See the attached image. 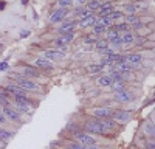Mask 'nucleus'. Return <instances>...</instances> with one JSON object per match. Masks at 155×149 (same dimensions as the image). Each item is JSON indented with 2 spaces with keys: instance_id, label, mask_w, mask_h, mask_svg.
Returning a JSON list of instances; mask_svg holds the SVG:
<instances>
[{
  "instance_id": "nucleus-1",
  "label": "nucleus",
  "mask_w": 155,
  "mask_h": 149,
  "mask_svg": "<svg viewBox=\"0 0 155 149\" xmlns=\"http://www.w3.org/2000/svg\"><path fill=\"white\" fill-rule=\"evenodd\" d=\"M84 131L87 134H96V135H104L107 134L106 127H104V123L99 118H93V120H88L84 123Z\"/></svg>"
},
{
  "instance_id": "nucleus-2",
  "label": "nucleus",
  "mask_w": 155,
  "mask_h": 149,
  "mask_svg": "<svg viewBox=\"0 0 155 149\" xmlns=\"http://www.w3.org/2000/svg\"><path fill=\"white\" fill-rule=\"evenodd\" d=\"M16 84L20 87V89H23L25 92H27V90H37V89H39V84H36V82L31 81L30 78H23V76L17 78V79H16Z\"/></svg>"
},
{
  "instance_id": "nucleus-3",
  "label": "nucleus",
  "mask_w": 155,
  "mask_h": 149,
  "mask_svg": "<svg viewBox=\"0 0 155 149\" xmlns=\"http://www.w3.org/2000/svg\"><path fill=\"white\" fill-rule=\"evenodd\" d=\"M74 137H76L78 143L82 144V146H92V144H96V140H95L90 134H87V132H74Z\"/></svg>"
},
{
  "instance_id": "nucleus-4",
  "label": "nucleus",
  "mask_w": 155,
  "mask_h": 149,
  "mask_svg": "<svg viewBox=\"0 0 155 149\" xmlns=\"http://www.w3.org/2000/svg\"><path fill=\"white\" fill-rule=\"evenodd\" d=\"M92 114H93V117H95V118L106 120V118H112L113 109H112V107H96V109H93Z\"/></svg>"
},
{
  "instance_id": "nucleus-5",
  "label": "nucleus",
  "mask_w": 155,
  "mask_h": 149,
  "mask_svg": "<svg viewBox=\"0 0 155 149\" xmlns=\"http://www.w3.org/2000/svg\"><path fill=\"white\" fill-rule=\"evenodd\" d=\"M130 118L132 115L129 110H113V114H112V120L120 121V123H127Z\"/></svg>"
},
{
  "instance_id": "nucleus-6",
  "label": "nucleus",
  "mask_w": 155,
  "mask_h": 149,
  "mask_svg": "<svg viewBox=\"0 0 155 149\" xmlns=\"http://www.w3.org/2000/svg\"><path fill=\"white\" fill-rule=\"evenodd\" d=\"M67 14H68L67 8H59V9H56L53 14L50 16V22L51 23H59V22H62L64 19H65Z\"/></svg>"
},
{
  "instance_id": "nucleus-7",
  "label": "nucleus",
  "mask_w": 155,
  "mask_h": 149,
  "mask_svg": "<svg viewBox=\"0 0 155 149\" xmlns=\"http://www.w3.org/2000/svg\"><path fill=\"white\" fill-rule=\"evenodd\" d=\"M45 58L51 62L59 61V59L65 58V51H62V50H45Z\"/></svg>"
},
{
  "instance_id": "nucleus-8",
  "label": "nucleus",
  "mask_w": 155,
  "mask_h": 149,
  "mask_svg": "<svg viewBox=\"0 0 155 149\" xmlns=\"http://www.w3.org/2000/svg\"><path fill=\"white\" fill-rule=\"evenodd\" d=\"M2 114H3L6 118L12 120V121H20V114H19V112H17L14 107L5 106V107H3V110H2Z\"/></svg>"
},
{
  "instance_id": "nucleus-9",
  "label": "nucleus",
  "mask_w": 155,
  "mask_h": 149,
  "mask_svg": "<svg viewBox=\"0 0 155 149\" xmlns=\"http://www.w3.org/2000/svg\"><path fill=\"white\" fill-rule=\"evenodd\" d=\"M22 74L23 78H41V71L34 67H22Z\"/></svg>"
},
{
  "instance_id": "nucleus-10",
  "label": "nucleus",
  "mask_w": 155,
  "mask_h": 149,
  "mask_svg": "<svg viewBox=\"0 0 155 149\" xmlns=\"http://www.w3.org/2000/svg\"><path fill=\"white\" fill-rule=\"evenodd\" d=\"M34 65L39 67V68H44V70H51L53 68V62L48 61L47 58H37L34 61Z\"/></svg>"
},
{
  "instance_id": "nucleus-11",
  "label": "nucleus",
  "mask_w": 155,
  "mask_h": 149,
  "mask_svg": "<svg viewBox=\"0 0 155 149\" xmlns=\"http://www.w3.org/2000/svg\"><path fill=\"white\" fill-rule=\"evenodd\" d=\"M116 101H120V103H130L132 99H134V95H130L127 90H123V92H118V93H115L113 95Z\"/></svg>"
},
{
  "instance_id": "nucleus-12",
  "label": "nucleus",
  "mask_w": 155,
  "mask_h": 149,
  "mask_svg": "<svg viewBox=\"0 0 155 149\" xmlns=\"http://www.w3.org/2000/svg\"><path fill=\"white\" fill-rule=\"evenodd\" d=\"M95 22H96V17H95L93 14H90V16H85V17H82V19H81V22H79V27H81V28H88V27H93Z\"/></svg>"
},
{
  "instance_id": "nucleus-13",
  "label": "nucleus",
  "mask_w": 155,
  "mask_h": 149,
  "mask_svg": "<svg viewBox=\"0 0 155 149\" xmlns=\"http://www.w3.org/2000/svg\"><path fill=\"white\" fill-rule=\"evenodd\" d=\"M78 27V23L76 22H65V23H62L61 27H59V31L62 34H65V33H73Z\"/></svg>"
},
{
  "instance_id": "nucleus-14",
  "label": "nucleus",
  "mask_w": 155,
  "mask_h": 149,
  "mask_svg": "<svg viewBox=\"0 0 155 149\" xmlns=\"http://www.w3.org/2000/svg\"><path fill=\"white\" fill-rule=\"evenodd\" d=\"M113 11V5L112 3H106V5H101L98 8V16L99 17H104V16H110Z\"/></svg>"
},
{
  "instance_id": "nucleus-15",
  "label": "nucleus",
  "mask_w": 155,
  "mask_h": 149,
  "mask_svg": "<svg viewBox=\"0 0 155 149\" xmlns=\"http://www.w3.org/2000/svg\"><path fill=\"white\" fill-rule=\"evenodd\" d=\"M120 37H121V44H123V45H130V44L135 42V34H134L132 31L123 33V36H120Z\"/></svg>"
},
{
  "instance_id": "nucleus-16",
  "label": "nucleus",
  "mask_w": 155,
  "mask_h": 149,
  "mask_svg": "<svg viewBox=\"0 0 155 149\" xmlns=\"http://www.w3.org/2000/svg\"><path fill=\"white\" fill-rule=\"evenodd\" d=\"M112 84H113V81H112V78L109 76V74H104V76H101L98 79L99 87H112Z\"/></svg>"
},
{
  "instance_id": "nucleus-17",
  "label": "nucleus",
  "mask_w": 155,
  "mask_h": 149,
  "mask_svg": "<svg viewBox=\"0 0 155 149\" xmlns=\"http://www.w3.org/2000/svg\"><path fill=\"white\" fill-rule=\"evenodd\" d=\"M93 31H95V34H102V33H106L107 31V28L104 27V25H102V22H101V19L98 20L96 19V22H95V25H93Z\"/></svg>"
},
{
  "instance_id": "nucleus-18",
  "label": "nucleus",
  "mask_w": 155,
  "mask_h": 149,
  "mask_svg": "<svg viewBox=\"0 0 155 149\" xmlns=\"http://www.w3.org/2000/svg\"><path fill=\"white\" fill-rule=\"evenodd\" d=\"M95 47H96V51H99V50H104L109 47V41L107 39H98L95 42Z\"/></svg>"
},
{
  "instance_id": "nucleus-19",
  "label": "nucleus",
  "mask_w": 155,
  "mask_h": 149,
  "mask_svg": "<svg viewBox=\"0 0 155 149\" xmlns=\"http://www.w3.org/2000/svg\"><path fill=\"white\" fill-rule=\"evenodd\" d=\"M11 137H12V134L11 132H8V131H5V129H2L0 127V141H9L11 140Z\"/></svg>"
},
{
  "instance_id": "nucleus-20",
  "label": "nucleus",
  "mask_w": 155,
  "mask_h": 149,
  "mask_svg": "<svg viewBox=\"0 0 155 149\" xmlns=\"http://www.w3.org/2000/svg\"><path fill=\"white\" fill-rule=\"evenodd\" d=\"M107 41L110 42V41H113V39H116V37H120V33L116 31L115 28H107Z\"/></svg>"
},
{
  "instance_id": "nucleus-21",
  "label": "nucleus",
  "mask_w": 155,
  "mask_h": 149,
  "mask_svg": "<svg viewBox=\"0 0 155 149\" xmlns=\"http://www.w3.org/2000/svg\"><path fill=\"white\" fill-rule=\"evenodd\" d=\"M102 3L99 2V0H90V2H87V9H90V11H95V9H98L99 6H101Z\"/></svg>"
},
{
  "instance_id": "nucleus-22",
  "label": "nucleus",
  "mask_w": 155,
  "mask_h": 149,
  "mask_svg": "<svg viewBox=\"0 0 155 149\" xmlns=\"http://www.w3.org/2000/svg\"><path fill=\"white\" fill-rule=\"evenodd\" d=\"M59 39L67 45V44H70L74 39V33H65V34H62V37H59Z\"/></svg>"
},
{
  "instance_id": "nucleus-23",
  "label": "nucleus",
  "mask_w": 155,
  "mask_h": 149,
  "mask_svg": "<svg viewBox=\"0 0 155 149\" xmlns=\"http://www.w3.org/2000/svg\"><path fill=\"white\" fill-rule=\"evenodd\" d=\"M112 90H113V93H118V92L126 90L124 82H113V84H112Z\"/></svg>"
},
{
  "instance_id": "nucleus-24",
  "label": "nucleus",
  "mask_w": 155,
  "mask_h": 149,
  "mask_svg": "<svg viewBox=\"0 0 155 149\" xmlns=\"http://www.w3.org/2000/svg\"><path fill=\"white\" fill-rule=\"evenodd\" d=\"M101 19V22H102V25H104V27L106 28H109V27H112V25H113V19L110 17V16H104V17H99Z\"/></svg>"
},
{
  "instance_id": "nucleus-25",
  "label": "nucleus",
  "mask_w": 155,
  "mask_h": 149,
  "mask_svg": "<svg viewBox=\"0 0 155 149\" xmlns=\"http://www.w3.org/2000/svg\"><path fill=\"white\" fill-rule=\"evenodd\" d=\"M144 132H146V135L150 137V138L153 137V124H152L150 121H147V123L144 124Z\"/></svg>"
},
{
  "instance_id": "nucleus-26",
  "label": "nucleus",
  "mask_w": 155,
  "mask_h": 149,
  "mask_svg": "<svg viewBox=\"0 0 155 149\" xmlns=\"http://www.w3.org/2000/svg\"><path fill=\"white\" fill-rule=\"evenodd\" d=\"M115 30L118 31V33H127V31H129V25H127L126 22H123V23H120V25H116Z\"/></svg>"
},
{
  "instance_id": "nucleus-27",
  "label": "nucleus",
  "mask_w": 155,
  "mask_h": 149,
  "mask_svg": "<svg viewBox=\"0 0 155 149\" xmlns=\"http://www.w3.org/2000/svg\"><path fill=\"white\" fill-rule=\"evenodd\" d=\"M76 12H78V14H79L81 17H85V16H90V14H92V11H90V9H87V8H76Z\"/></svg>"
},
{
  "instance_id": "nucleus-28",
  "label": "nucleus",
  "mask_w": 155,
  "mask_h": 149,
  "mask_svg": "<svg viewBox=\"0 0 155 149\" xmlns=\"http://www.w3.org/2000/svg\"><path fill=\"white\" fill-rule=\"evenodd\" d=\"M102 68H104V65H101V64H93V65L88 67V71H92V73H99V71H102Z\"/></svg>"
},
{
  "instance_id": "nucleus-29",
  "label": "nucleus",
  "mask_w": 155,
  "mask_h": 149,
  "mask_svg": "<svg viewBox=\"0 0 155 149\" xmlns=\"http://www.w3.org/2000/svg\"><path fill=\"white\" fill-rule=\"evenodd\" d=\"M135 22H138L137 14H127V16H126V23H127V25H130V23L134 25Z\"/></svg>"
},
{
  "instance_id": "nucleus-30",
  "label": "nucleus",
  "mask_w": 155,
  "mask_h": 149,
  "mask_svg": "<svg viewBox=\"0 0 155 149\" xmlns=\"http://www.w3.org/2000/svg\"><path fill=\"white\" fill-rule=\"evenodd\" d=\"M124 14H123V11H120V9H113L112 11V14H110V17L113 19V20H118V19H121Z\"/></svg>"
},
{
  "instance_id": "nucleus-31",
  "label": "nucleus",
  "mask_w": 155,
  "mask_h": 149,
  "mask_svg": "<svg viewBox=\"0 0 155 149\" xmlns=\"http://www.w3.org/2000/svg\"><path fill=\"white\" fill-rule=\"evenodd\" d=\"M71 3H73V0H59V2H58L59 8H67V6H71Z\"/></svg>"
},
{
  "instance_id": "nucleus-32",
  "label": "nucleus",
  "mask_w": 155,
  "mask_h": 149,
  "mask_svg": "<svg viewBox=\"0 0 155 149\" xmlns=\"http://www.w3.org/2000/svg\"><path fill=\"white\" fill-rule=\"evenodd\" d=\"M124 9L129 12V14H135V12H137V5H126Z\"/></svg>"
},
{
  "instance_id": "nucleus-33",
  "label": "nucleus",
  "mask_w": 155,
  "mask_h": 149,
  "mask_svg": "<svg viewBox=\"0 0 155 149\" xmlns=\"http://www.w3.org/2000/svg\"><path fill=\"white\" fill-rule=\"evenodd\" d=\"M98 39H96V36H87L84 37V44H95Z\"/></svg>"
},
{
  "instance_id": "nucleus-34",
  "label": "nucleus",
  "mask_w": 155,
  "mask_h": 149,
  "mask_svg": "<svg viewBox=\"0 0 155 149\" xmlns=\"http://www.w3.org/2000/svg\"><path fill=\"white\" fill-rule=\"evenodd\" d=\"M68 149H85V146H82V144H79V143H70L68 144Z\"/></svg>"
},
{
  "instance_id": "nucleus-35",
  "label": "nucleus",
  "mask_w": 155,
  "mask_h": 149,
  "mask_svg": "<svg viewBox=\"0 0 155 149\" xmlns=\"http://www.w3.org/2000/svg\"><path fill=\"white\" fill-rule=\"evenodd\" d=\"M109 44H112V45H115V47H123V44H121V37H116V39L110 41Z\"/></svg>"
},
{
  "instance_id": "nucleus-36",
  "label": "nucleus",
  "mask_w": 155,
  "mask_h": 149,
  "mask_svg": "<svg viewBox=\"0 0 155 149\" xmlns=\"http://www.w3.org/2000/svg\"><path fill=\"white\" fill-rule=\"evenodd\" d=\"M30 34H31V31H30V30H25V31H22V33H20V37H22V39H25V37H28Z\"/></svg>"
},
{
  "instance_id": "nucleus-37",
  "label": "nucleus",
  "mask_w": 155,
  "mask_h": 149,
  "mask_svg": "<svg viewBox=\"0 0 155 149\" xmlns=\"http://www.w3.org/2000/svg\"><path fill=\"white\" fill-rule=\"evenodd\" d=\"M132 27H134L135 30H141V28H143V23H141V22L138 20V22H135V23L132 25Z\"/></svg>"
},
{
  "instance_id": "nucleus-38",
  "label": "nucleus",
  "mask_w": 155,
  "mask_h": 149,
  "mask_svg": "<svg viewBox=\"0 0 155 149\" xmlns=\"http://www.w3.org/2000/svg\"><path fill=\"white\" fill-rule=\"evenodd\" d=\"M8 68V62H0V71H3Z\"/></svg>"
},
{
  "instance_id": "nucleus-39",
  "label": "nucleus",
  "mask_w": 155,
  "mask_h": 149,
  "mask_svg": "<svg viewBox=\"0 0 155 149\" xmlns=\"http://www.w3.org/2000/svg\"><path fill=\"white\" fill-rule=\"evenodd\" d=\"M5 123H6V117L0 112V124H5Z\"/></svg>"
},
{
  "instance_id": "nucleus-40",
  "label": "nucleus",
  "mask_w": 155,
  "mask_h": 149,
  "mask_svg": "<svg viewBox=\"0 0 155 149\" xmlns=\"http://www.w3.org/2000/svg\"><path fill=\"white\" fill-rule=\"evenodd\" d=\"M85 149H102V147L98 144H92V146H85Z\"/></svg>"
},
{
  "instance_id": "nucleus-41",
  "label": "nucleus",
  "mask_w": 155,
  "mask_h": 149,
  "mask_svg": "<svg viewBox=\"0 0 155 149\" xmlns=\"http://www.w3.org/2000/svg\"><path fill=\"white\" fill-rule=\"evenodd\" d=\"M147 149H153V141H147Z\"/></svg>"
},
{
  "instance_id": "nucleus-42",
  "label": "nucleus",
  "mask_w": 155,
  "mask_h": 149,
  "mask_svg": "<svg viewBox=\"0 0 155 149\" xmlns=\"http://www.w3.org/2000/svg\"><path fill=\"white\" fill-rule=\"evenodd\" d=\"M76 2L79 3V5H84V3H87V0H76Z\"/></svg>"
},
{
  "instance_id": "nucleus-43",
  "label": "nucleus",
  "mask_w": 155,
  "mask_h": 149,
  "mask_svg": "<svg viewBox=\"0 0 155 149\" xmlns=\"http://www.w3.org/2000/svg\"><path fill=\"white\" fill-rule=\"evenodd\" d=\"M5 8V3H0V9H3Z\"/></svg>"
},
{
  "instance_id": "nucleus-44",
  "label": "nucleus",
  "mask_w": 155,
  "mask_h": 149,
  "mask_svg": "<svg viewBox=\"0 0 155 149\" xmlns=\"http://www.w3.org/2000/svg\"><path fill=\"white\" fill-rule=\"evenodd\" d=\"M0 112H2V109H0Z\"/></svg>"
}]
</instances>
